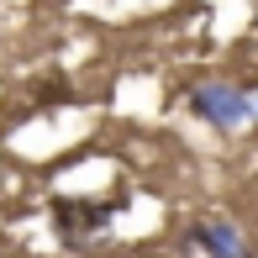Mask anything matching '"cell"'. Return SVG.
Instances as JSON below:
<instances>
[{
	"mask_svg": "<svg viewBox=\"0 0 258 258\" xmlns=\"http://www.w3.org/2000/svg\"><path fill=\"white\" fill-rule=\"evenodd\" d=\"M190 237H195V248H206V258H253V248L242 242V232L227 216H201L190 227Z\"/></svg>",
	"mask_w": 258,
	"mask_h": 258,
	"instance_id": "3957f363",
	"label": "cell"
},
{
	"mask_svg": "<svg viewBox=\"0 0 258 258\" xmlns=\"http://www.w3.org/2000/svg\"><path fill=\"white\" fill-rule=\"evenodd\" d=\"M53 211V232L63 248H90L105 227H111V206L105 201H79V195H58Z\"/></svg>",
	"mask_w": 258,
	"mask_h": 258,
	"instance_id": "6da1fadb",
	"label": "cell"
},
{
	"mask_svg": "<svg viewBox=\"0 0 258 258\" xmlns=\"http://www.w3.org/2000/svg\"><path fill=\"white\" fill-rule=\"evenodd\" d=\"M190 105H195V116H206L211 126H242L253 116V105H248V95L242 90H232V85H195L190 90Z\"/></svg>",
	"mask_w": 258,
	"mask_h": 258,
	"instance_id": "7a4b0ae2",
	"label": "cell"
}]
</instances>
